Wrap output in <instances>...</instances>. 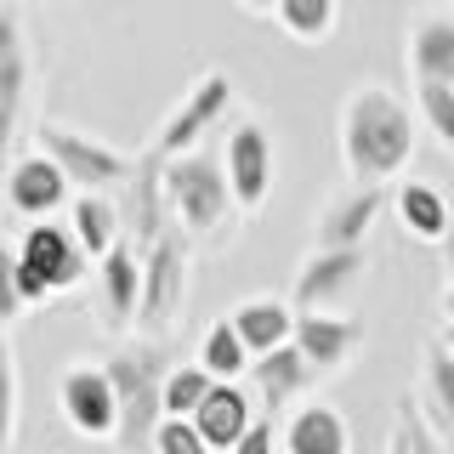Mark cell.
<instances>
[{
  "label": "cell",
  "mask_w": 454,
  "mask_h": 454,
  "mask_svg": "<svg viewBox=\"0 0 454 454\" xmlns=\"http://www.w3.org/2000/svg\"><path fill=\"white\" fill-rule=\"evenodd\" d=\"M415 137H420V114L387 85H358L340 103V160H347L352 182H387L415 160Z\"/></svg>",
  "instance_id": "1"
},
{
  "label": "cell",
  "mask_w": 454,
  "mask_h": 454,
  "mask_svg": "<svg viewBox=\"0 0 454 454\" xmlns=\"http://www.w3.org/2000/svg\"><path fill=\"white\" fill-rule=\"evenodd\" d=\"M170 369H176L170 347L165 340H148V335L108 358V375H114V387H120V449H153V432H160V420H165Z\"/></svg>",
  "instance_id": "2"
},
{
  "label": "cell",
  "mask_w": 454,
  "mask_h": 454,
  "mask_svg": "<svg viewBox=\"0 0 454 454\" xmlns=\"http://www.w3.org/2000/svg\"><path fill=\"white\" fill-rule=\"evenodd\" d=\"M188 278H193V233L170 222L148 250H142V318L137 330L148 340H170L188 318Z\"/></svg>",
  "instance_id": "3"
},
{
  "label": "cell",
  "mask_w": 454,
  "mask_h": 454,
  "mask_svg": "<svg viewBox=\"0 0 454 454\" xmlns=\"http://www.w3.org/2000/svg\"><path fill=\"white\" fill-rule=\"evenodd\" d=\"M165 193H170V216L176 227H188L193 239H222L233 227V182H227V165L216 153H176L165 160Z\"/></svg>",
  "instance_id": "4"
},
{
  "label": "cell",
  "mask_w": 454,
  "mask_h": 454,
  "mask_svg": "<svg viewBox=\"0 0 454 454\" xmlns=\"http://www.w3.org/2000/svg\"><path fill=\"white\" fill-rule=\"evenodd\" d=\"M35 148H46L51 160L74 176V188H97V193L125 188V182H131V170H137L131 153H120L103 137H85V131H74V125H63V120H40Z\"/></svg>",
  "instance_id": "5"
},
{
  "label": "cell",
  "mask_w": 454,
  "mask_h": 454,
  "mask_svg": "<svg viewBox=\"0 0 454 454\" xmlns=\"http://www.w3.org/2000/svg\"><path fill=\"white\" fill-rule=\"evenodd\" d=\"M57 409L91 443H120V387L108 364H68L57 375Z\"/></svg>",
  "instance_id": "6"
},
{
  "label": "cell",
  "mask_w": 454,
  "mask_h": 454,
  "mask_svg": "<svg viewBox=\"0 0 454 454\" xmlns=\"http://www.w3.org/2000/svg\"><path fill=\"white\" fill-rule=\"evenodd\" d=\"M369 273V255L364 245H312V255L295 267L290 284V301L301 312H335Z\"/></svg>",
  "instance_id": "7"
},
{
  "label": "cell",
  "mask_w": 454,
  "mask_h": 454,
  "mask_svg": "<svg viewBox=\"0 0 454 454\" xmlns=\"http://www.w3.org/2000/svg\"><path fill=\"white\" fill-rule=\"evenodd\" d=\"M233 97H239V85L227 80V74H216V68H210V74H199L193 91L165 114L160 137H153V153H165V160H176V153H193V148H199V137H205L216 120H227Z\"/></svg>",
  "instance_id": "8"
},
{
  "label": "cell",
  "mask_w": 454,
  "mask_h": 454,
  "mask_svg": "<svg viewBox=\"0 0 454 454\" xmlns=\"http://www.w3.org/2000/svg\"><path fill=\"white\" fill-rule=\"evenodd\" d=\"M12 255L35 267V273L46 278V290H51V295L80 290L85 267H91V255H85L80 233H74V222H51V216H46V222H28Z\"/></svg>",
  "instance_id": "9"
},
{
  "label": "cell",
  "mask_w": 454,
  "mask_h": 454,
  "mask_svg": "<svg viewBox=\"0 0 454 454\" xmlns=\"http://www.w3.org/2000/svg\"><path fill=\"white\" fill-rule=\"evenodd\" d=\"M222 165H227V182H233L239 210H262L267 193H273V182H278V148H273V137H267L255 120L233 125L227 142H222Z\"/></svg>",
  "instance_id": "10"
},
{
  "label": "cell",
  "mask_w": 454,
  "mask_h": 454,
  "mask_svg": "<svg viewBox=\"0 0 454 454\" xmlns=\"http://www.w3.org/2000/svg\"><path fill=\"white\" fill-rule=\"evenodd\" d=\"M68 188H74V176H68V170L57 165L46 148L12 153V165H6V210H12V216L46 222L51 210L68 205Z\"/></svg>",
  "instance_id": "11"
},
{
  "label": "cell",
  "mask_w": 454,
  "mask_h": 454,
  "mask_svg": "<svg viewBox=\"0 0 454 454\" xmlns=\"http://www.w3.org/2000/svg\"><path fill=\"white\" fill-rule=\"evenodd\" d=\"M97 290H103V324L114 335H131L142 318V245L120 239L97 262Z\"/></svg>",
  "instance_id": "12"
},
{
  "label": "cell",
  "mask_w": 454,
  "mask_h": 454,
  "mask_svg": "<svg viewBox=\"0 0 454 454\" xmlns=\"http://www.w3.org/2000/svg\"><path fill=\"white\" fill-rule=\"evenodd\" d=\"M380 205H387V188H375V182H352V188L330 193L312 222V245H364Z\"/></svg>",
  "instance_id": "13"
},
{
  "label": "cell",
  "mask_w": 454,
  "mask_h": 454,
  "mask_svg": "<svg viewBox=\"0 0 454 454\" xmlns=\"http://www.w3.org/2000/svg\"><path fill=\"white\" fill-rule=\"evenodd\" d=\"M125 216H131V245H142V250L176 222L170 216V193H165V153L148 148L137 160L131 182H125Z\"/></svg>",
  "instance_id": "14"
},
{
  "label": "cell",
  "mask_w": 454,
  "mask_h": 454,
  "mask_svg": "<svg viewBox=\"0 0 454 454\" xmlns=\"http://www.w3.org/2000/svg\"><path fill=\"white\" fill-rule=\"evenodd\" d=\"M295 347L312 358L318 375H335V369H347L352 352L364 347V324L347 318V312H301V324H295Z\"/></svg>",
  "instance_id": "15"
},
{
  "label": "cell",
  "mask_w": 454,
  "mask_h": 454,
  "mask_svg": "<svg viewBox=\"0 0 454 454\" xmlns=\"http://www.w3.org/2000/svg\"><path fill=\"white\" fill-rule=\"evenodd\" d=\"M193 426L210 437V449H216V454H233V449L250 437V426H255V403H250L245 380H216V387H210V397L199 403Z\"/></svg>",
  "instance_id": "16"
},
{
  "label": "cell",
  "mask_w": 454,
  "mask_h": 454,
  "mask_svg": "<svg viewBox=\"0 0 454 454\" xmlns=\"http://www.w3.org/2000/svg\"><path fill=\"white\" fill-rule=\"evenodd\" d=\"M312 380H318V369H312V358L295 340H284V347H273V352H262V358L250 364V392L262 397L267 409H284V403H295Z\"/></svg>",
  "instance_id": "17"
},
{
  "label": "cell",
  "mask_w": 454,
  "mask_h": 454,
  "mask_svg": "<svg viewBox=\"0 0 454 454\" xmlns=\"http://www.w3.org/2000/svg\"><path fill=\"white\" fill-rule=\"evenodd\" d=\"M284 454H352L347 415L335 403H324V397L295 403L290 420H284Z\"/></svg>",
  "instance_id": "18"
},
{
  "label": "cell",
  "mask_w": 454,
  "mask_h": 454,
  "mask_svg": "<svg viewBox=\"0 0 454 454\" xmlns=\"http://www.w3.org/2000/svg\"><path fill=\"white\" fill-rule=\"evenodd\" d=\"M233 324H239V335L250 340V352L262 358V352H273V347H284V340H295L301 307H295L290 295H250V301L233 307Z\"/></svg>",
  "instance_id": "19"
},
{
  "label": "cell",
  "mask_w": 454,
  "mask_h": 454,
  "mask_svg": "<svg viewBox=\"0 0 454 454\" xmlns=\"http://www.w3.org/2000/svg\"><path fill=\"white\" fill-rule=\"evenodd\" d=\"M397 205V222H403V233L426 239V245H443L449 227H454V205L443 199V188H432V182H403V188L392 193Z\"/></svg>",
  "instance_id": "20"
},
{
  "label": "cell",
  "mask_w": 454,
  "mask_h": 454,
  "mask_svg": "<svg viewBox=\"0 0 454 454\" xmlns=\"http://www.w3.org/2000/svg\"><path fill=\"white\" fill-rule=\"evenodd\" d=\"M409 68H415V85L420 80L454 85V18H443V12L415 18V28H409Z\"/></svg>",
  "instance_id": "21"
},
{
  "label": "cell",
  "mask_w": 454,
  "mask_h": 454,
  "mask_svg": "<svg viewBox=\"0 0 454 454\" xmlns=\"http://www.w3.org/2000/svg\"><path fill=\"white\" fill-rule=\"evenodd\" d=\"M420 409L443 437H454V347L449 340H426L420 364Z\"/></svg>",
  "instance_id": "22"
},
{
  "label": "cell",
  "mask_w": 454,
  "mask_h": 454,
  "mask_svg": "<svg viewBox=\"0 0 454 454\" xmlns=\"http://www.w3.org/2000/svg\"><path fill=\"white\" fill-rule=\"evenodd\" d=\"M120 210L125 205H114L108 193H97V188H80V199L68 205V222H74V233H80V245L91 262H103V255L120 245Z\"/></svg>",
  "instance_id": "23"
},
{
  "label": "cell",
  "mask_w": 454,
  "mask_h": 454,
  "mask_svg": "<svg viewBox=\"0 0 454 454\" xmlns=\"http://www.w3.org/2000/svg\"><path fill=\"white\" fill-rule=\"evenodd\" d=\"M199 364H205L216 380H250L255 352H250V340L239 335V324L222 318V324H210V330H205V340H199Z\"/></svg>",
  "instance_id": "24"
},
{
  "label": "cell",
  "mask_w": 454,
  "mask_h": 454,
  "mask_svg": "<svg viewBox=\"0 0 454 454\" xmlns=\"http://www.w3.org/2000/svg\"><path fill=\"white\" fill-rule=\"evenodd\" d=\"M23 85H28L23 23H18V18H6V23H0V120H6V131L18 125V108H23Z\"/></svg>",
  "instance_id": "25"
},
{
  "label": "cell",
  "mask_w": 454,
  "mask_h": 454,
  "mask_svg": "<svg viewBox=\"0 0 454 454\" xmlns=\"http://www.w3.org/2000/svg\"><path fill=\"white\" fill-rule=\"evenodd\" d=\"M278 28L290 40H301V46H324V40L335 35L340 23V0H278Z\"/></svg>",
  "instance_id": "26"
},
{
  "label": "cell",
  "mask_w": 454,
  "mask_h": 454,
  "mask_svg": "<svg viewBox=\"0 0 454 454\" xmlns=\"http://www.w3.org/2000/svg\"><path fill=\"white\" fill-rule=\"evenodd\" d=\"M210 387H216V375H210L205 364H176L170 369V380H165V415H199V403L210 397Z\"/></svg>",
  "instance_id": "27"
},
{
  "label": "cell",
  "mask_w": 454,
  "mask_h": 454,
  "mask_svg": "<svg viewBox=\"0 0 454 454\" xmlns=\"http://www.w3.org/2000/svg\"><path fill=\"white\" fill-rule=\"evenodd\" d=\"M415 114L443 148H454V85L449 80H420L415 85Z\"/></svg>",
  "instance_id": "28"
},
{
  "label": "cell",
  "mask_w": 454,
  "mask_h": 454,
  "mask_svg": "<svg viewBox=\"0 0 454 454\" xmlns=\"http://www.w3.org/2000/svg\"><path fill=\"white\" fill-rule=\"evenodd\" d=\"M148 454H216V449H210V437L199 432L188 415H165L160 432H153V449Z\"/></svg>",
  "instance_id": "29"
},
{
  "label": "cell",
  "mask_w": 454,
  "mask_h": 454,
  "mask_svg": "<svg viewBox=\"0 0 454 454\" xmlns=\"http://www.w3.org/2000/svg\"><path fill=\"white\" fill-rule=\"evenodd\" d=\"M397 432L409 437V454H449L443 449V432H437L432 420H426V409H397Z\"/></svg>",
  "instance_id": "30"
},
{
  "label": "cell",
  "mask_w": 454,
  "mask_h": 454,
  "mask_svg": "<svg viewBox=\"0 0 454 454\" xmlns=\"http://www.w3.org/2000/svg\"><path fill=\"white\" fill-rule=\"evenodd\" d=\"M233 454H273V420H255L250 426V437L239 443Z\"/></svg>",
  "instance_id": "31"
},
{
  "label": "cell",
  "mask_w": 454,
  "mask_h": 454,
  "mask_svg": "<svg viewBox=\"0 0 454 454\" xmlns=\"http://www.w3.org/2000/svg\"><path fill=\"white\" fill-rule=\"evenodd\" d=\"M233 6H245V12H255V18H262V12H278V0H233Z\"/></svg>",
  "instance_id": "32"
},
{
  "label": "cell",
  "mask_w": 454,
  "mask_h": 454,
  "mask_svg": "<svg viewBox=\"0 0 454 454\" xmlns=\"http://www.w3.org/2000/svg\"><path fill=\"white\" fill-rule=\"evenodd\" d=\"M387 454H409V437L397 432V426H392V443H387Z\"/></svg>",
  "instance_id": "33"
},
{
  "label": "cell",
  "mask_w": 454,
  "mask_h": 454,
  "mask_svg": "<svg viewBox=\"0 0 454 454\" xmlns=\"http://www.w3.org/2000/svg\"><path fill=\"white\" fill-rule=\"evenodd\" d=\"M443 267H449V278H454V227H449V239H443Z\"/></svg>",
  "instance_id": "34"
},
{
  "label": "cell",
  "mask_w": 454,
  "mask_h": 454,
  "mask_svg": "<svg viewBox=\"0 0 454 454\" xmlns=\"http://www.w3.org/2000/svg\"><path fill=\"white\" fill-rule=\"evenodd\" d=\"M443 318L454 324V278H449V290H443Z\"/></svg>",
  "instance_id": "35"
},
{
  "label": "cell",
  "mask_w": 454,
  "mask_h": 454,
  "mask_svg": "<svg viewBox=\"0 0 454 454\" xmlns=\"http://www.w3.org/2000/svg\"><path fill=\"white\" fill-rule=\"evenodd\" d=\"M443 340H449V347H454V324H449V330H443Z\"/></svg>",
  "instance_id": "36"
},
{
  "label": "cell",
  "mask_w": 454,
  "mask_h": 454,
  "mask_svg": "<svg viewBox=\"0 0 454 454\" xmlns=\"http://www.w3.org/2000/svg\"><path fill=\"white\" fill-rule=\"evenodd\" d=\"M449 6H454V0H449Z\"/></svg>",
  "instance_id": "37"
}]
</instances>
